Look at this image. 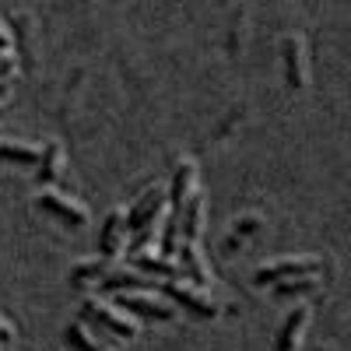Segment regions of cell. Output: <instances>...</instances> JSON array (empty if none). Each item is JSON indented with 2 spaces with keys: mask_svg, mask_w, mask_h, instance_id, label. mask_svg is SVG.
Instances as JSON below:
<instances>
[{
  "mask_svg": "<svg viewBox=\"0 0 351 351\" xmlns=\"http://www.w3.org/2000/svg\"><path fill=\"white\" fill-rule=\"evenodd\" d=\"M81 316H84V319H92L99 330H106V334H112V337H127V341H130V337L141 334V324H137L130 313H123L116 302L84 299V302H81Z\"/></svg>",
  "mask_w": 351,
  "mask_h": 351,
  "instance_id": "obj_1",
  "label": "cell"
},
{
  "mask_svg": "<svg viewBox=\"0 0 351 351\" xmlns=\"http://www.w3.org/2000/svg\"><path fill=\"white\" fill-rule=\"evenodd\" d=\"M155 291L158 295H165L172 306H183V309H190L193 316H204V319H215L218 316V302L211 299V295H204V291L197 288V285H186V281H162V285H155Z\"/></svg>",
  "mask_w": 351,
  "mask_h": 351,
  "instance_id": "obj_2",
  "label": "cell"
},
{
  "mask_svg": "<svg viewBox=\"0 0 351 351\" xmlns=\"http://www.w3.org/2000/svg\"><path fill=\"white\" fill-rule=\"evenodd\" d=\"M313 274H324V260H316V256H288V260H274V263L256 267L253 281L256 285H278V281L313 278Z\"/></svg>",
  "mask_w": 351,
  "mask_h": 351,
  "instance_id": "obj_3",
  "label": "cell"
},
{
  "mask_svg": "<svg viewBox=\"0 0 351 351\" xmlns=\"http://www.w3.org/2000/svg\"><path fill=\"white\" fill-rule=\"evenodd\" d=\"M36 208H39L43 215H53L56 221L67 225V228H81V225H88V208H84L81 200L60 193L56 186H43V193L36 197Z\"/></svg>",
  "mask_w": 351,
  "mask_h": 351,
  "instance_id": "obj_4",
  "label": "cell"
},
{
  "mask_svg": "<svg viewBox=\"0 0 351 351\" xmlns=\"http://www.w3.org/2000/svg\"><path fill=\"white\" fill-rule=\"evenodd\" d=\"M123 313H130L134 319L144 316V319H162V324H172L180 309H176L169 299H158L155 291H120V299H116Z\"/></svg>",
  "mask_w": 351,
  "mask_h": 351,
  "instance_id": "obj_5",
  "label": "cell"
},
{
  "mask_svg": "<svg viewBox=\"0 0 351 351\" xmlns=\"http://www.w3.org/2000/svg\"><path fill=\"white\" fill-rule=\"evenodd\" d=\"M165 186H152V190H144L141 200L134 204V208L127 211V236H137V232H144L148 225H155L165 211Z\"/></svg>",
  "mask_w": 351,
  "mask_h": 351,
  "instance_id": "obj_6",
  "label": "cell"
},
{
  "mask_svg": "<svg viewBox=\"0 0 351 351\" xmlns=\"http://www.w3.org/2000/svg\"><path fill=\"white\" fill-rule=\"evenodd\" d=\"M281 60H285V81L291 92H302L309 81V60H306V39L302 36H285L281 43Z\"/></svg>",
  "mask_w": 351,
  "mask_h": 351,
  "instance_id": "obj_7",
  "label": "cell"
},
{
  "mask_svg": "<svg viewBox=\"0 0 351 351\" xmlns=\"http://www.w3.org/2000/svg\"><path fill=\"white\" fill-rule=\"evenodd\" d=\"M309 319H313V309L309 306H295L285 324L278 327V337H274V351H299L302 348V337L309 330Z\"/></svg>",
  "mask_w": 351,
  "mask_h": 351,
  "instance_id": "obj_8",
  "label": "cell"
},
{
  "mask_svg": "<svg viewBox=\"0 0 351 351\" xmlns=\"http://www.w3.org/2000/svg\"><path fill=\"white\" fill-rule=\"evenodd\" d=\"M127 211L123 208H116V211H109L106 215V221H102V232H99V253L106 256V260H116L123 253V246H127Z\"/></svg>",
  "mask_w": 351,
  "mask_h": 351,
  "instance_id": "obj_9",
  "label": "cell"
},
{
  "mask_svg": "<svg viewBox=\"0 0 351 351\" xmlns=\"http://www.w3.org/2000/svg\"><path fill=\"white\" fill-rule=\"evenodd\" d=\"M197 190V165L193 162H180L176 165V176H172V186L165 190V200L172 208V218L183 215V204L190 200V193Z\"/></svg>",
  "mask_w": 351,
  "mask_h": 351,
  "instance_id": "obj_10",
  "label": "cell"
},
{
  "mask_svg": "<svg viewBox=\"0 0 351 351\" xmlns=\"http://www.w3.org/2000/svg\"><path fill=\"white\" fill-rule=\"evenodd\" d=\"M64 165H67V155H64V144L60 141H49L39 162H36V183L39 186H56L64 180Z\"/></svg>",
  "mask_w": 351,
  "mask_h": 351,
  "instance_id": "obj_11",
  "label": "cell"
},
{
  "mask_svg": "<svg viewBox=\"0 0 351 351\" xmlns=\"http://www.w3.org/2000/svg\"><path fill=\"white\" fill-rule=\"evenodd\" d=\"M180 253H183V260H180V271H183V274H190V281H193L197 288H211L215 274H211V267H208V263H204V253H200V246L183 239Z\"/></svg>",
  "mask_w": 351,
  "mask_h": 351,
  "instance_id": "obj_12",
  "label": "cell"
},
{
  "mask_svg": "<svg viewBox=\"0 0 351 351\" xmlns=\"http://www.w3.org/2000/svg\"><path fill=\"white\" fill-rule=\"evenodd\" d=\"M204 211H208V200H204V193H200V190H193V193H190V200L183 204V215H180V221H183V239H186V243H200V232H204Z\"/></svg>",
  "mask_w": 351,
  "mask_h": 351,
  "instance_id": "obj_13",
  "label": "cell"
},
{
  "mask_svg": "<svg viewBox=\"0 0 351 351\" xmlns=\"http://www.w3.org/2000/svg\"><path fill=\"white\" fill-rule=\"evenodd\" d=\"M39 155H43L39 144L0 137V162H11V165H36V162H39Z\"/></svg>",
  "mask_w": 351,
  "mask_h": 351,
  "instance_id": "obj_14",
  "label": "cell"
},
{
  "mask_svg": "<svg viewBox=\"0 0 351 351\" xmlns=\"http://www.w3.org/2000/svg\"><path fill=\"white\" fill-rule=\"evenodd\" d=\"M134 267H137V271H148V274H158V278H169V281L183 274L180 263H176L172 256H152L148 250L134 253Z\"/></svg>",
  "mask_w": 351,
  "mask_h": 351,
  "instance_id": "obj_15",
  "label": "cell"
},
{
  "mask_svg": "<svg viewBox=\"0 0 351 351\" xmlns=\"http://www.w3.org/2000/svg\"><path fill=\"white\" fill-rule=\"evenodd\" d=\"M109 271H112V260H106V256H102V260L77 263V267L71 271V285H77V288H81V285H99Z\"/></svg>",
  "mask_w": 351,
  "mask_h": 351,
  "instance_id": "obj_16",
  "label": "cell"
},
{
  "mask_svg": "<svg viewBox=\"0 0 351 351\" xmlns=\"http://www.w3.org/2000/svg\"><path fill=\"white\" fill-rule=\"evenodd\" d=\"M64 344H67L71 351H112V348L99 344V341L92 337V330H88L84 324H71V327L64 330Z\"/></svg>",
  "mask_w": 351,
  "mask_h": 351,
  "instance_id": "obj_17",
  "label": "cell"
},
{
  "mask_svg": "<svg viewBox=\"0 0 351 351\" xmlns=\"http://www.w3.org/2000/svg\"><path fill=\"white\" fill-rule=\"evenodd\" d=\"M274 291L278 295H302V291H319V281H316V274L313 278H291V281H278Z\"/></svg>",
  "mask_w": 351,
  "mask_h": 351,
  "instance_id": "obj_18",
  "label": "cell"
},
{
  "mask_svg": "<svg viewBox=\"0 0 351 351\" xmlns=\"http://www.w3.org/2000/svg\"><path fill=\"white\" fill-rule=\"evenodd\" d=\"M11 344H14V327L0 316V348H11Z\"/></svg>",
  "mask_w": 351,
  "mask_h": 351,
  "instance_id": "obj_19",
  "label": "cell"
},
{
  "mask_svg": "<svg viewBox=\"0 0 351 351\" xmlns=\"http://www.w3.org/2000/svg\"><path fill=\"white\" fill-rule=\"evenodd\" d=\"M14 71V60H11V56H0V77H8Z\"/></svg>",
  "mask_w": 351,
  "mask_h": 351,
  "instance_id": "obj_20",
  "label": "cell"
},
{
  "mask_svg": "<svg viewBox=\"0 0 351 351\" xmlns=\"http://www.w3.org/2000/svg\"><path fill=\"white\" fill-rule=\"evenodd\" d=\"M8 99V84H0V102H4Z\"/></svg>",
  "mask_w": 351,
  "mask_h": 351,
  "instance_id": "obj_21",
  "label": "cell"
}]
</instances>
